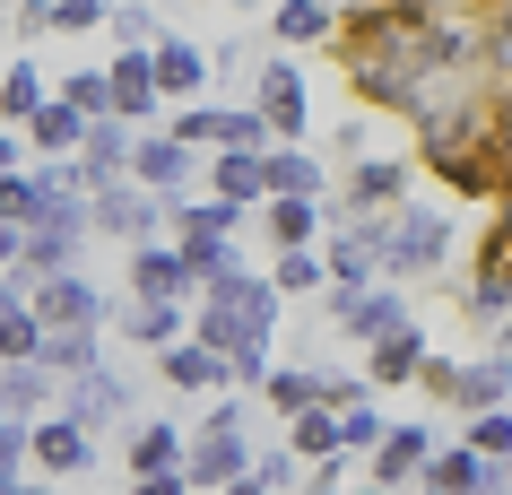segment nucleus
<instances>
[{"label": "nucleus", "mask_w": 512, "mask_h": 495, "mask_svg": "<svg viewBox=\"0 0 512 495\" xmlns=\"http://www.w3.org/2000/svg\"><path fill=\"white\" fill-rule=\"evenodd\" d=\"M408 165L417 174H434L443 192H460V200H504V183H495V96H460L452 113H434L426 131H417V148H408Z\"/></svg>", "instance_id": "nucleus-1"}, {"label": "nucleus", "mask_w": 512, "mask_h": 495, "mask_svg": "<svg viewBox=\"0 0 512 495\" xmlns=\"http://www.w3.org/2000/svg\"><path fill=\"white\" fill-rule=\"evenodd\" d=\"M460 313H469V322H504V313H512V200H495V218H486V235H478Z\"/></svg>", "instance_id": "nucleus-2"}, {"label": "nucleus", "mask_w": 512, "mask_h": 495, "mask_svg": "<svg viewBox=\"0 0 512 495\" xmlns=\"http://www.w3.org/2000/svg\"><path fill=\"white\" fill-rule=\"evenodd\" d=\"M165 226V192H148V183H96L87 192V235H113V244H148Z\"/></svg>", "instance_id": "nucleus-3"}, {"label": "nucleus", "mask_w": 512, "mask_h": 495, "mask_svg": "<svg viewBox=\"0 0 512 495\" xmlns=\"http://www.w3.org/2000/svg\"><path fill=\"white\" fill-rule=\"evenodd\" d=\"M443 252H452V209L408 200L391 218V244H382V278H426V270H443Z\"/></svg>", "instance_id": "nucleus-4"}, {"label": "nucleus", "mask_w": 512, "mask_h": 495, "mask_svg": "<svg viewBox=\"0 0 512 495\" xmlns=\"http://www.w3.org/2000/svg\"><path fill=\"white\" fill-rule=\"evenodd\" d=\"M408 174H417L408 157H356L339 209H322V218H330V226H348V218H391V209H408Z\"/></svg>", "instance_id": "nucleus-5"}, {"label": "nucleus", "mask_w": 512, "mask_h": 495, "mask_svg": "<svg viewBox=\"0 0 512 495\" xmlns=\"http://www.w3.org/2000/svg\"><path fill=\"white\" fill-rule=\"evenodd\" d=\"M417 487H443V495H504L512 487V461H486L478 443L460 435V443H434V461Z\"/></svg>", "instance_id": "nucleus-6"}, {"label": "nucleus", "mask_w": 512, "mask_h": 495, "mask_svg": "<svg viewBox=\"0 0 512 495\" xmlns=\"http://www.w3.org/2000/svg\"><path fill=\"white\" fill-rule=\"evenodd\" d=\"M35 322L44 330H105V296H96V278L79 270H53V278H35Z\"/></svg>", "instance_id": "nucleus-7"}, {"label": "nucleus", "mask_w": 512, "mask_h": 495, "mask_svg": "<svg viewBox=\"0 0 512 495\" xmlns=\"http://www.w3.org/2000/svg\"><path fill=\"white\" fill-rule=\"evenodd\" d=\"M27 461L44 469V478H87V469H96V435H87L70 409L35 417V426H27Z\"/></svg>", "instance_id": "nucleus-8"}, {"label": "nucleus", "mask_w": 512, "mask_h": 495, "mask_svg": "<svg viewBox=\"0 0 512 495\" xmlns=\"http://www.w3.org/2000/svg\"><path fill=\"white\" fill-rule=\"evenodd\" d=\"M235 469H252V443H243V426H200V435H191V452H183L191 495H217Z\"/></svg>", "instance_id": "nucleus-9"}, {"label": "nucleus", "mask_w": 512, "mask_h": 495, "mask_svg": "<svg viewBox=\"0 0 512 495\" xmlns=\"http://www.w3.org/2000/svg\"><path fill=\"white\" fill-rule=\"evenodd\" d=\"M61 409H70L87 435L105 443V426H122V417H131V391H122V374L87 365V374H70V383H61Z\"/></svg>", "instance_id": "nucleus-10"}, {"label": "nucleus", "mask_w": 512, "mask_h": 495, "mask_svg": "<svg viewBox=\"0 0 512 495\" xmlns=\"http://www.w3.org/2000/svg\"><path fill=\"white\" fill-rule=\"evenodd\" d=\"M148 70H157V96H165V105H183V96H200V87L217 79V61L200 53L191 35H157V44H148Z\"/></svg>", "instance_id": "nucleus-11"}, {"label": "nucleus", "mask_w": 512, "mask_h": 495, "mask_svg": "<svg viewBox=\"0 0 512 495\" xmlns=\"http://www.w3.org/2000/svg\"><path fill=\"white\" fill-rule=\"evenodd\" d=\"M252 105H261V122L278 139H304V70L296 61H261L252 70Z\"/></svg>", "instance_id": "nucleus-12"}, {"label": "nucleus", "mask_w": 512, "mask_h": 495, "mask_svg": "<svg viewBox=\"0 0 512 495\" xmlns=\"http://www.w3.org/2000/svg\"><path fill=\"white\" fill-rule=\"evenodd\" d=\"M105 87H113V113L122 122H157V70H148V44H122V53L105 61Z\"/></svg>", "instance_id": "nucleus-13"}, {"label": "nucleus", "mask_w": 512, "mask_h": 495, "mask_svg": "<svg viewBox=\"0 0 512 495\" xmlns=\"http://www.w3.org/2000/svg\"><path fill=\"white\" fill-rule=\"evenodd\" d=\"M191 287H200V270L183 261V244H157V235L131 244V296H174V304H183Z\"/></svg>", "instance_id": "nucleus-14"}, {"label": "nucleus", "mask_w": 512, "mask_h": 495, "mask_svg": "<svg viewBox=\"0 0 512 495\" xmlns=\"http://www.w3.org/2000/svg\"><path fill=\"white\" fill-rule=\"evenodd\" d=\"M131 139H139V122H122V113H96V122H87V148H79L87 192H96V183H122V174H131Z\"/></svg>", "instance_id": "nucleus-15"}, {"label": "nucleus", "mask_w": 512, "mask_h": 495, "mask_svg": "<svg viewBox=\"0 0 512 495\" xmlns=\"http://www.w3.org/2000/svg\"><path fill=\"white\" fill-rule=\"evenodd\" d=\"M191 165H200V148H183L174 131H148L131 139V183H148V192H183Z\"/></svg>", "instance_id": "nucleus-16"}, {"label": "nucleus", "mask_w": 512, "mask_h": 495, "mask_svg": "<svg viewBox=\"0 0 512 495\" xmlns=\"http://www.w3.org/2000/svg\"><path fill=\"white\" fill-rule=\"evenodd\" d=\"M200 296H209V304H235L252 330H278V278H252L243 261H235V270H217V278H200Z\"/></svg>", "instance_id": "nucleus-17"}, {"label": "nucleus", "mask_w": 512, "mask_h": 495, "mask_svg": "<svg viewBox=\"0 0 512 495\" xmlns=\"http://www.w3.org/2000/svg\"><path fill=\"white\" fill-rule=\"evenodd\" d=\"M426 461H434V435H426V426H391V435L374 443V487L408 495L417 478H426Z\"/></svg>", "instance_id": "nucleus-18"}, {"label": "nucleus", "mask_w": 512, "mask_h": 495, "mask_svg": "<svg viewBox=\"0 0 512 495\" xmlns=\"http://www.w3.org/2000/svg\"><path fill=\"white\" fill-rule=\"evenodd\" d=\"M87 122H96V113H79L70 96H44V105L27 113V148H35V157H79Z\"/></svg>", "instance_id": "nucleus-19"}, {"label": "nucleus", "mask_w": 512, "mask_h": 495, "mask_svg": "<svg viewBox=\"0 0 512 495\" xmlns=\"http://www.w3.org/2000/svg\"><path fill=\"white\" fill-rule=\"evenodd\" d=\"M157 374H165L174 391H235L226 357H217V348H200V339H174V348H157Z\"/></svg>", "instance_id": "nucleus-20"}, {"label": "nucleus", "mask_w": 512, "mask_h": 495, "mask_svg": "<svg viewBox=\"0 0 512 495\" xmlns=\"http://www.w3.org/2000/svg\"><path fill=\"white\" fill-rule=\"evenodd\" d=\"M330 313H339V322H348L365 348H374V339H391V330H408L400 287H356V296H348V304H330Z\"/></svg>", "instance_id": "nucleus-21"}, {"label": "nucleus", "mask_w": 512, "mask_h": 495, "mask_svg": "<svg viewBox=\"0 0 512 495\" xmlns=\"http://www.w3.org/2000/svg\"><path fill=\"white\" fill-rule=\"evenodd\" d=\"M209 192L261 218V200H270V174H261V157H243V148H217V157H209Z\"/></svg>", "instance_id": "nucleus-22"}, {"label": "nucleus", "mask_w": 512, "mask_h": 495, "mask_svg": "<svg viewBox=\"0 0 512 495\" xmlns=\"http://www.w3.org/2000/svg\"><path fill=\"white\" fill-rule=\"evenodd\" d=\"M417 365H426V330L408 322V330H391V339H374L365 383H374V391H400V383H417Z\"/></svg>", "instance_id": "nucleus-23"}, {"label": "nucleus", "mask_w": 512, "mask_h": 495, "mask_svg": "<svg viewBox=\"0 0 512 495\" xmlns=\"http://www.w3.org/2000/svg\"><path fill=\"white\" fill-rule=\"evenodd\" d=\"M261 226H270L278 252H287V244H322V235H330V218L304 192H270V200H261Z\"/></svg>", "instance_id": "nucleus-24"}, {"label": "nucleus", "mask_w": 512, "mask_h": 495, "mask_svg": "<svg viewBox=\"0 0 512 495\" xmlns=\"http://www.w3.org/2000/svg\"><path fill=\"white\" fill-rule=\"evenodd\" d=\"M61 383H70V374H53L44 357H18V365H0V409H9V417H35Z\"/></svg>", "instance_id": "nucleus-25"}, {"label": "nucleus", "mask_w": 512, "mask_h": 495, "mask_svg": "<svg viewBox=\"0 0 512 495\" xmlns=\"http://www.w3.org/2000/svg\"><path fill=\"white\" fill-rule=\"evenodd\" d=\"M504 400H512V357L460 365V383H452V409H460V417H478V409H504Z\"/></svg>", "instance_id": "nucleus-26"}, {"label": "nucleus", "mask_w": 512, "mask_h": 495, "mask_svg": "<svg viewBox=\"0 0 512 495\" xmlns=\"http://www.w3.org/2000/svg\"><path fill=\"white\" fill-rule=\"evenodd\" d=\"M122 330H131V348H174V339H183V304L174 296H131Z\"/></svg>", "instance_id": "nucleus-27"}, {"label": "nucleus", "mask_w": 512, "mask_h": 495, "mask_svg": "<svg viewBox=\"0 0 512 495\" xmlns=\"http://www.w3.org/2000/svg\"><path fill=\"white\" fill-rule=\"evenodd\" d=\"M287 452H296V461H330V452H339V409L304 400V409L287 417Z\"/></svg>", "instance_id": "nucleus-28"}, {"label": "nucleus", "mask_w": 512, "mask_h": 495, "mask_svg": "<svg viewBox=\"0 0 512 495\" xmlns=\"http://www.w3.org/2000/svg\"><path fill=\"white\" fill-rule=\"evenodd\" d=\"M278 44H330V35H339V9H330V0H278Z\"/></svg>", "instance_id": "nucleus-29"}, {"label": "nucleus", "mask_w": 512, "mask_h": 495, "mask_svg": "<svg viewBox=\"0 0 512 495\" xmlns=\"http://www.w3.org/2000/svg\"><path fill=\"white\" fill-rule=\"evenodd\" d=\"M183 461V426L174 417H148V426H131V478H148V469H174Z\"/></svg>", "instance_id": "nucleus-30"}, {"label": "nucleus", "mask_w": 512, "mask_h": 495, "mask_svg": "<svg viewBox=\"0 0 512 495\" xmlns=\"http://www.w3.org/2000/svg\"><path fill=\"white\" fill-rule=\"evenodd\" d=\"M261 174H270V192H304V200H313V192H322V165H313V157H304V148H296V139H278V148H270V157H261Z\"/></svg>", "instance_id": "nucleus-31"}, {"label": "nucleus", "mask_w": 512, "mask_h": 495, "mask_svg": "<svg viewBox=\"0 0 512 495\" xmlns=\"http://www.w3.org/2000/svg\"><path fill=\"white\" fill-rule=\"evenodd\" d=\"M270 278H278V296H313V287H330V261H322V244H287Z\"/></svg>", "instance_id": "nucleus-32"}, {"label": "nucleus", "mask_w": 512, "mask_h": 495, "mask_svg": "<svg viewBox=\"0 0 512 495\" xmlns=\"http://www.w3.org/2000/svg\"><path fill=\"white\" fill-rule=\"evenodd\" d=\"M96 339H105V330H44V365H53V374H87V365H105Z\"/></svg>", "instance_id": "nucleus-33"}, {"label": "nucleus", "mask_w": 512, "mask_h": 495, "mask_svg": "<svg viewBox=\"0 0 512 495\" xmlns=\"http://www.w3.org/2000/svg\"><path fill=\"white\" fill-rule=\"evenodd\" d=\"M18 357H44V322H35V304H9V313H0V365H18Z\"/></svg>", "instance_id": "nucleus-34"}, {"label": "nucleus", "mask_w": 512, "mask_h": 495, "mask_svg": "<svg viewBox=\"0 0 512 495\" xmlns=\"http://www.w3.org/2000/svg\"><path fill=\"white\" fill-rule=\"evenodd\" d=\"M382 435H391V417H374V391H365V400H348V409H339V452H374Z\"/></svg>", "instance_id": "nucleus-35"}, {"label": "nucleus", "mask_w": 512, "mask_h": 495, "mask_svg": "<svg viewBox=\"0 0 512 495\" xmlns=\"http://www.w3.org/2000/svg\"><path fill=\"white\" fill-rule=\"evenodd\" d=\"M261 400H270L278 417H296L304 400H313V365H270V374H261Z\"/></svg>", "instance_id": "nucleus-36"}, {"label": "nucleus", "mask_w": 512, "mask_h": 495, "mask_svg": "<svg viewBox=\"0 0 512 495\" xmlns=\"http://www.w3.org/2000/svg\"><path fill=\"white\" fill-rule=\"evenodd\" d=\"M35 105H44V70H35V61H18V70L0 79V122H27Z\"/></svg>", "instance_id": "nucleus-37"}, {"label": "nucleus", "mask_w": 512, "mask_h": 495, "mask_svg": "<svg viewBox=\"0 0 512 495\" xmlns=\"http://www.w3.org/2000/svg\"><path fill=\"white\" fill-rule=\"evenodd\" d=\"M165 131L183 139V148H217V131H226V105H183V113H165Z\"/></svg>", "instance_id": "nucleus-38"}, {"label": "nucleus", "mask_w": 512, "mask_h": 495, "mask_svg": "<svg viewBox=\"0 0 512 495\" xmlns=\"http://www.w3.org/2000/svg\"><path fill=\"white\" fill-rule=\"evenodd\" d=\"M469 443H478L486 461H512V400H504V409H478V417H469Z\"/></svg>", "instance_id": "nucleus-39"}, {"label": "nucleus", "mask_w": 512, "mask_h": 495, "mask_svg": "<svg viewBox=\"0 0 512 495\" xmlns=\"http://www.w3.org/2000/svg\"><path fill=\"white\" fill-rule=\"evenodd\" d=\"M61 96H70L79 113H113V87H105V70H70V79H61Z\"/></svg>", "instance_id": "nucleus-40"}, {"label": "nucleus", "mask_w": 512, "mask_h": 495, "mask_svg": "<svg viewBox=\"0 0 512 495\" xmlns=\"http://www.w3.org/2000/svg\"><path fill=\"white\" fill-rule=\"evenodd\" d=\"M113 9L105 0H53V35H87V27H105Z\"/></svg>", "instance_id": "nucleus-41"}, {"label": "nucleus", "mask_w": 512, "mask_h": 495, "mask_svg": "<svg viewBox=\"0 0 512 495\" xmlns=\"http://www.w3.org/2000/svg\"><path fill=\"white\" fill-rule=\"evenodd\" d=\"M495 96V87H486ZM495 183H504V200H512V96H495Z\"/></svg>", "instance_id": "nucleus-42"}, {"label": "nucleus", "mask_w": 512, "mask_h": 495, "mask_svg": "<svg viewBox=\"0 0 512 495\" xmlns=\"http://www.w3.org/2000/svg\"><path fill=\"white\" fill-rule=\"evenodd\" d=\"M365 374H313V400H322V409H348V400H365Z\"/></svg>", "instance_id": "nucleus-43"}, {"label": "nucleus", "mask_w": 512, "mask_h": 495, "mask_svg": "<svg viewBox=\"0 0 512 495\" xmlns=\"http://www.w3.org/2000/svg\"><path fill=\"white\" fill-rule=\"evenodd\" d=\"M252 469H261V487H270V495H287V487L304 478V461H296V452H261Z\"/></svg>", "instance_id": "nucleus-44"}, {"label": "nucleus", "mask_w": 512, "mask_h": 495, "mask_svg": "<svg viewBox=\"0 0 512 495\" xmlns=\"http://www.w3.org/2000/svg\"><path fill=\"white\" fill-rule=\"evenodd\" d=\"M131 495H191V478H183V461H174V469H148V478H131Z\"/></svg>", "instance_id": "nucleus-45"}, {"label": "nucleus", "mask_w": 512, "mask_h": 495, "mask_svg": "<svg viewBox=\"0 0 512 495\" xmlns=\"http://www.w3.org/2000/svg\"><path fill=\"white\" fill-rule=\"evenodd\" d=\"M113 35H122V44H157V18H148V9H113Z\"/></svg>", "instance_id": "nucleus-46"}, {"label": "nucleus", "mask_w": 512, "mask_h": 495, "mask_svg": "<svg viewBox=\"0 0 512 495\" xmlns=\"http://www.w3.org/2000/svg\"><path fill=\"white\" fill-rule=\"evenodd\" d=\"M18 35H27V44H35V35H53V0H18Z\"/></svg>", "instance_id": "nucleus-47"}, {"label": "nucleus", "mask_w": 512, "mask_h": 495, "mask_svg": "<svg viewBox=\"0 0 512 495\" xmlns=\"http://www.w3.org/2000/svg\"><path fill=\"white\" fill-rule=\"evenodd\" d=\"M217 495H270V487H261V469H235V478H226Z\"/></svg>", "instance_id": "nucleus-48"}, {"label": "nucleus", "mask_w": 512, "mask_h": 495, "mask_svg": "<svg viewBox=\"0 0 512 495\" xmlns=\"http://www.w3.org/2000/svg\"><path fill=\"white\" fill-rule=\"evenodd\" d=\"M0 174H18V122H0Z\"/></svg>", "instance_id": "nucleus-49"}, {"label": "nucleus", "mask_w": 512, "mask_h": 495, "mask_svg": "<svg viewBox=\"0 0 512 495\" xmlns=\"http://www.w3.org/2000/svg\"><path fill=\"white\" fill-rule=\"evenodd\" d=\"M469 18H512V0H469Z\"/></svg>", "instance_id": "nucleus-50"}, {"label": "nucleus", "mask_w": 512, "mask_h": 495, "mask_svg": "<svg viewBox=\"0 0 512 495\" xmlns=\"http://www.w3.org/2000/svg\"><path fill=\"white\" fill-rule=\"evenodd\" d=\"M495 357H512V313H504V339H495Z\"/></svg>", "instance_id": "nucleus-51"}, {"label": "nucleus", "mask_w": 512, "mask_h": 495, "mask_svg": "<svg viewBox=\"0 0 512 495\" xmlns=\"http://www.w3.org/2000/svg\"><path fill=\"white\" fill-rule=\"evenodd\" d=\"M304 495H348V487H330V478H313V487H304Z\"/></svg>", "instance_id": "nucleus-52"}, {"label": "nucleus", "mask_w": 512, "mask_h": 495, "mask_svg": "<svg viewBox=\"0 0 512 495\" xmlns=\"http://www.w3.org/2000/svg\"><path fill=\"white\" fill-rule=\"evenodd\" d=\"M365 495H391V487H365Z\"/></svg>", "instance_id": "nucleus-53"}, {"label": "nucleus", "mask_w": 512, "mask_h": 495, "mask_svg": "<svg viewBox=\"0 0 512 495\" xmlns=\"http://www.w3.org/2000/svg\"><path fill=\"white\" fill-rule=\"evenodd\" d=\"M417 495H443V487H417Z\"/></svg>", "instance_id": "nucleus-54"}, {"label": "nucleus", "mask_w": 512, "mask_h": 495, "mask_svg": "<svg viewBox=\"0 0 512 495\" xmlns=\"http://www.w3.org/2000/svg\"><path fill=\"white\" fill-rule=\"evenodd\" d=\"M0 417H9V409H0Z\"/></svg>", "instance_id": "nucleus-55"}]
</instances>
